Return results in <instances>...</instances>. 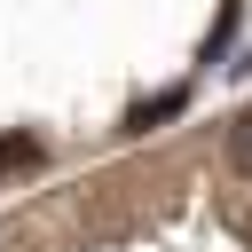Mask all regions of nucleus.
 Instances as JSON below:
<instances>
[{
    "mask_svg": "<svg viewBox=\"0 0 252 252\" xmlns=\"http://www.w3.org/2000/svg\"><path fill=\"white\" fill-rule=\"evenodd\" d=\"M173 110H181V87H173V94H150V102L134 110V126H158V118H173Z\"/></svg>",
    "mask_w": 252,
    "mask_h": 252,
    "instance_id": "1",
    "label": "nucleus"
},
{
    "mask_svg": "<svg viewBox=\"0 0 252 252\" xmlns=\"http://www.w3.org/2000/svg\"><path fill=\"white\" fill-rule=\"evenodd\" d=\"M236 165H244V173H252V118H244V126H236Z\"/></svg>",
    "mask_w": 252,
    "mask_h": 252,
    "instance_id": "2",
    "label": "nucleus"
}]
</instances>
